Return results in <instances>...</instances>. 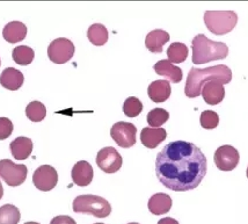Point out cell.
I'll list each match as a JSON object with an SVG mask.
<instances>
[{
    "instance_id": "obj_31",
    "label": "cell",
    "mask_w": 248,
    "mask_h": 224,
    "mask_svg": "<svg viewBox=\"0 0 248 224\" xmlns=\"http://www.w3.org/2000/svg\"><path fill=\"white\" fill-rule=\"evenodd\" d=\"M50 224H77L76 221L72 217L66 216V215H61V216H56L51 220Z\"/></svg>"
},
{
    "instance_id": "obj_30",
    "label": "cell",
    "mask_w": 248,
    "mask_h": 224,
    "mask_svg": "<svg viewBox=\"0 0 248 224\" xmlns=\"http://www.w3.org/2000/svg\"><path fill=\"white\" fill-rule=\"evenodd\" d=\"M13 132V123L7 117H0V141L8 138Z\"/></svg>"
},
{
    "instance_id": "obj_18",
    "label": "cell",
    "mask_w": 248,
    "mask_h": 224,
    "mask_svg": "<svg viewBox=\"0 0 248 224\" xmlns=\"http://www.w3.org/2000/svg\"><path fill=\"white\" fill-rule=\"evenodd\" d=\"M23 81H25V77H23L22 72L14 69V67H7L0 76L1 86L10 91L19 90L23 85Z\"/></svg>"
},
{
    "instance_id": "obj_4",
    "label": "cell",
    "mask_w": 248,
    "mask_h": 224,
    "mask_svg": "<svg viewBox=\"0 0 248 224\" xmlns=\"http://www.w3.org/2000/svg\"><path fill=\"white\" fill-rule=\"evenodd\" d=\"M75 213L93 215L97 219H105L111 213V206L107 200L97 195H79L73 200Z\"/></svg>"
},
{
    "instance_id": "obj_37",
    "label": "cell",
    "mask_w": 248,
    "mask_h": 224,
    "mask_svg": "<svg viewBox=\"0 0 248 224\" xmlns=\"http://www.w3.org/2000/svg\"><path fill=\"white\" fill-rule=\"evenodd\" d=\"M94 224H105V223H94Z\"/></svg>"
},
{
    "instance_id": "obj_23",
    "label": "cell",
    "mask_w": 248,
    "mask_h": 224,
    "mask_svg": "<svg viewBox=\"0 0 248 224\" xmlns=\"http://www.w3.org/2000/svg\"><path fill=\"white\" fill-rule=\"evenodd\" d=\"M188 54V47L181 42H174L167 49V57L170 63H182L187 60Z\"/></svg>"
},
{
    "instance_id": "obj_15",
    "label": "cell",
    "mask_w": 248,
    "mask_h": 224,
    "mask_svg": "<svg viewBox=\"0 0 248 224\" xmlns=\"http://www.w3.org/2000/svg\"><path fill=\"white\" fill-rule=\"evenodd\" d=\"M155 71L159 76L165 77L167 81L178 84L182 80V70L179 66H175L173 63H170L168 60H161L156 62L153 66Z\"/></svg>"
},
{
    "instance_id": "obj_13",
    "label": "cell",
    "mask_w": 248,
    "mask_h": 224,
    "mask_svg": "<svg viewBox=\"0 0 248 224\" xmlns=\"http://www.w3.org/2000/svg\"><path fill=\"white\" fill-rule=\"evenodd\" d=\"M201 93H202L203 99H204L206 104L211 106L220 104L225 98V88L217 81L205 82Z\"/></svg>"
},
{
    "instance_id": "obj_24",
    "label": "cell",
    "mask_w": 248,
    "mask_h": 224,
    "mask_svg": "<svg viewBox=\"0 0 248 224\" xmlns=\"http://www.w3.org/2000/svg\"><path fill=\"white\" fill-rule=\"evenodd\" d=\"M12 57H13V61L16 62L19 65H28L31 64L35 58V52L31 47L28 46H19L16 48L13 49V52H12Z\"/></svg>"
},
{
    "instance_id": "obj_27",
    "label": "cell",
    "mask_w": 248,
    "mask_h": 224,
    "mask_svg": "<svg viewBox=\"0 0 248 224\" xmlns=\"http://www.w3.org/2000/svg\"><path fill=\"white\" fill-rule=\"evenodd\" d=\"M170 119V114L164 108H155V110L150 111L147 114V123L151 128H160L164 123L167 122Z\"/></svg>"
},
{
    "instance_id": "obj_5",
    "label": "cell",
    "mask_w": 248,
    "mask_h": 224,
    "mask_svg": "<svg viewBox=\"0 0 248 224\" xmlns=\"http://www.w3.org/2000/svg\"><path fill=\"white\" fill-rule=\"evenodd\" d=\"M204 22L209 31L215 35L229 34L238 23V14L233 11H208Z\"/></svg>"
},
{
    "instance_id": "obj_25",
    "label": "cell",
    "mask_w": 248,
    "mask_h": 224,
    "mask_svg": "<svg viewBox=\"0 0 248 224\" xmlns=\"http://www.w3.org/2000/svg\"><path fill=\"white\" fill-rule=\"evenodd\" d=\"M21 219L19 208L13 205H4L0 207V224H19Z\"/></svg>"
},
{
    "instance_id": "obj_12",
    "label": "cell",
    "mask_w": 248,
    "mask_h": 224,
    "mask_svg": "<svg viewBox=\"0 0 248 224\" xmlns=\"http://www.w3.org/2000/svg\"><path fill=\"white\" fill-rule=\"evenodd\" d=\"M71 176H72V181L75 182L77 186L86 187L93 180L94 171L93 167L91 166L90 163L86 160H80L75 164L71 171Z\"/></svg>"
},
{
    "instance_id": "obj_28",
    "label": "cell",
    "mask_w": 248,
    "mask_h": 224,
    "mask_svg": "<svg viewBox=\"0 0 248 224\" xmlns=\"http://www.w3.org/2000/svg\"><path fill=\"white\" fill-rule=\"evenodd\" d=\"M143 112V104L140 99L130 96L124 101L123 113L128 117H137Z\"/></svg>"
},
{
    "instance_id": "obj_29",
    "label": "cell",
    "mask_w": 248,
    "mask_h": 224,
    "mask_svg": "<svg viewBox=\"0 0 248 224\" xmlns=\"http://www.w3.org/2000/svg\"><path fill=\"white\" fill-rule=\"evenodd\" d=\"M201 126L204 129H215L219 125V115L214 111H204L200 117Z\"/></svg>"
},
{
    "instance_id": "obj_14",
    "label": "cell",
    "mask_w": 248,
    "mask_h": 224,
    "mask_svg": "<svg viewBox=\"0 0 248 224\" xmlns=\"http://www.w3.org/2000/svg\"><path fill=\"white\" fill-rule=\"evenodd\" d=\"M172 93V87H170V81L164 80V79H159V80L152 81L147 88V94L149 98L155 104H160L165 102L170 96Z\"/></svg>"
},
{
    "instance_id": "obj_33",
    "label": "cell",
    "mask_w": 248,
    "mask_h": 224,
    "mask_svg": "<svg viewBox=\"0 0 248 224\" xmlns=\"http://www.w3.org/2000/svg\"><path fill=\"white\" fill-rule=\"evenodd\" d=\"M2 196H4V187H2L1 181H0V200L2 199Z\"/></svg>"
},
{
    "instance_id": "obj_1",
    "label": "cell",
    "mask_w": 248,
    "mask_h": 224,
    "mask_svg": "<svg viewBox=\"0 0 248 224\" xmlns=\"http://www.w3.org/2000/svg\"><path fill=\"white\" fill-rule=\"evenodd\" d=\"M206 172V157L194 143L186 141L170 142L156 156V176L168 190H194L202 182Z\"/></svg>"
},
{
    "instance_id": "obj_2",
    "label": "cell",
    "mask_w": 248,
    "mask_h": 224,
    "mask_svg": "<svg viewBox=\"0 0 248 224\" xmlns=\"http://www.w3.org/2000/svg\"><path fill=\"white\" fill-rule=\"evenodd\" d=\"M232 80V71L224 64L215 65L205 69L193 67L188 73L187 82L185 86V94L188 98L194 99L201 96V91L205 82L217 81L221 85L229 84Z\"/></svg>"
},
{
    "instance_id": "obj_16",
    "label": "cell",
    "mask_w": 248,
    "mask_h": 224,
    "mask_svg": "<svg viewBox=\"0 0 248 224\" xmlns=\"http://www.w3.org/2000/svg\"><path fill=\"white\" fill-rule=\"evenodd\" d=\"M167 137V132L164 128H151L146 127L141 130L140 141L144 146L149 149H155Z\"/></svg>"
},
{
    "instance_id": "obj_36",
    "label": "cell",
    "mask_w": 248,
    "mask_h": 224,
    "mask_svg": "<svg viewBox=\"0 0 248 224\" xmlns=\"http://www.w3.org/2000/svg\"><path fill=\"white\" fill-rule=\"evenodd\" d=\"M128 224H140V223H136V222H131V223H128Z\"/></svg>"
},
{
    "instance_id": "obj_9",
    "label": "cell",
    "mask_w": 248,
    "mask_h": 224,
    "mask_svg": "<svg viewBox=\"0 0 248 224\" xmlns=\"http://www.w3.org/2000/svg\"><path fill=\"white\" fill-rule=\"evenodd\" d=\"M122 157L113 146H106L101 149L96 156L97 166L106 173L117 172L122 166Z\"/></svg>"
},
{
    "instance_id": "obj_38",
    "label": "cell",
    "mask_w": 248,
    "mask_h": 224,
    "mask_svg": "<svg viewBox=\"0 0 248 224\" xmlns=\"http://www.w3.org/2000/svg\"><path fill=\"white\" fill-rule=\"evenodd\" d=\"M0 65H1V61H0Z\"/></svg>"
},
{
    "instance_id": "obj_20",
    "label": "cell",
    "mask_w": 248,
    "mask_h": 224,
    "mask_svg": "<svg viewBox=\"0 0 248 224\" xmlns=\"http://www.w3.org/2000/svg\"><path fill=\"white\" fill-rule=\"evenodd\" d=\"M32 141L28 137H17L12 141L10 144L11 153L17 160H25L27 159L32 151Z\"/></svg>"
},
{
    "instance_id": "obj_22",
    "label": "cell",
    "mask_w": 248,
    "mask_h": 224,
    "mask_svg": "<svg viewBox=\"0 0 248 224\" xmlns=\"http://www.w3.org/2000/svg\"><path fill=\"white\" fill-rule=\"evenodd\" d=\"M87 37L94 46H103V44L107 43L109 34L107 28L101 23H94L88 28Z\"/></svg>"
},
{
    "instance_id": "obj_6",
    "label": "cell",
    "mask_w": 248,
    "mask_h": 224,
    "mask_svg": "<svg viewBox=\"0 0 248 224\" xmlns=\"http://www.w3.org/2000/svg\"><path fill=\"white\" fill-rule=\"evenodd\" d=\"M27 166L26 165L14 164L10 159L0 160V178L8 186L16 187L22 185L27 179Z\"/></svg>"
},
{
    "instance_id": "obj_10",
    "label": "cell",
    "mask_w": 248,
    "mask_h": 224,
    "mask_svg": "<svg viewBox=\"0 0 248 224\" xmlns=\"http://www.w3.org/2000/svg\"><path fill=\"white\" fill-rule=\"evenodd\" d=\"M214 160L220 171H232L238 166L240 155H239L238 150L233 146L223 145L216 150Z\"/></svg>"
},
{
    "instance_id": "obj_7",
    "label": "cell",
    "mask_w": 248,
    "mask_h": 224,
    "mask_svg": "<svg viewBox=\"0 0 248 224\" xmlns=\"http://www.w3.org/2000/svg\"><path fill=\"white\" fill-rule=\"evenodd\" d=\"M136 134H137V128L134 123L124 122V121L115 123L110 130L111 138L117 145L123 149L131 148L135 145Z\"/></svg>"
},
{
    "instance_id": "obj_21",
    "label": "cell",
    "mask_w": 248,
    "mask_h": 224,
    "mask_svg": "<svg viewBox=\"0 0 248 224\" xmlns=\"http://www.w3.org/2000/svg\"><path fill=\"white\" fill-rule=\"evenodd\" d=\"M26 35H27V27H26L25 23L20 21H12L7 23L2 31V36L10 43H17L25 40Z\"/></svg>"
},
{
    "instance_id": "obj_3",
    "label": "cell",
    "mask_w": 248,
    "mask_h": 224,
    "mask_svg": "<svg viewBox=\"0 0 248 224\" xmlns=\"http://www.w3.org/2000/svg\"><path fill=\"white\" fill-rule=\"evenodd\" d=\"M193 63L205 64L212 61L224 60L229 55V47L223 42L209 40L205 35L199 34L193 38Z\"/></svg>"
},
{
    "instance_id": "obj_8",
    "label": "cell",
    "mask_w": 248,
    "mask_h": 224,
    "mask_svg": "<svg viewBox=\"0 0 248 224\" xmlns=\"http://www.w3.org/2000/svg\"><path fill=\"white\" fill-rule=\"evenodd\" d=\"M75 44L69 38H56L49 44L48 56L50 61L56 64H64L69 62L75 55Z\"/></svg>"
},
{
    "instance_id": "obj_26",
    "label": "cell",
    "mask_w": 248,
    "mask_h": 224,
    "mask_svg": "<svg viewBox=\"0 0 248 224\" xmlns=\"http://www.w3.org/2000/svg\"><path fill=\"white\" fill-rule=\"evenodd\" d=\"M26 115L31 122H41L46 116V108L42 102L31 101L26 107Z\"/></svg>"
},
{
    "instance_id": "obj_19",
    "label": "cell",
    "mask_w": 248,
    "mask_h": 224,
    "mask_svg": "<svg viewBox=\"0 0 248 224\" xmlns=\"http://www.w3.org/2000/svg\"><path fill=\"white\" fill-rule=\"evenodd\" d=\"M168 41H170V35L166 31L155 29V31H151L146 35L145 46L149 49V51L153 52V54H160V52H162V47Z\"/></svg>"
},
{
    "instance_id": "obj_17",
    "label": "cell",
    "mask_w": 248,
    "mask_h": 224,
    "mask_svg": "<svg viewBox=\"0 0 248 224\" xmlns=\"http://www.w3.org/2000/svg\"><path fill=\"white\" fill-rule=\"evenodd\" d=\"M173 206L172 197L165 193L155 194L150 197L147 207H149L150 213L153 215H164L170 210Z\"/></svg>"
},
{
    "instance_id": "obj_34",
    "label": "cell",
    "mask_w": 248,
    "mask_h": 224,
    "mask_svg": "<svg viewBox=\"0 0 248 224\" xmlns=\"http://www.w3.org/2000/svg\"><path fill=\"white\" fill-rule=\"evenodd\" d=\"M25 224H40V223H37V222H26Z\"/></svg>"
},
{
    "instance_id": "obj_35",
    "label": "cell",
    "mask_w": 248,
    "mask_h": 224,
    "mask_svg": "<svg viewBox=\"0 0 248 224\" xmlns=\"http://www.w3.org/2000/svg\"><path fill=\"white\" fill-rule=\"evenodd\" d=\"M246 176H247V179H248V166H247V170H246Z\"/></svg>"
},
{
    "instance_id": "obj_32",
    "label": "cell",
    "mask_w": 248,
    "mask_h": 224,
    "mask_svg": "<svg viewBox=\"0 0 248 224\" xmlns=\"http://www.w3.org/2000/svg\"><path fill=\"white\" fill-rule=\"evenodd\" d=\"M158 224H179L176 220L172 219V217H165V219H161L159 221Z\"/></svg>"
},
{
    "instance_id": "obj_11",
    "label": "cell",
    "mask_w": 248,
    "mask_h": 224,
    "mask_svg": "<svg viewBox=\"0 0 248 224\" xmlns=\"http://www.w3.org/2000/svg\"><path fill=\"white\" fill-rule=\"evenodd\" d=\"M32 182L37 190L48 192L56 187L58 182V173L50 165H42L34 172Z\"/></svg>"
}]
</instances>
